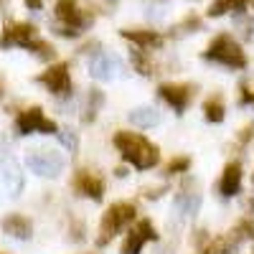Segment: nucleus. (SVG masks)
<instances>
[{"label":"nucleus","instance_id":"f257e3e1","mask_svg":"<svg viewBox=\"0 0 254 254\" xmlns=\"http://www.w3.org/2000/svg\"><path fill=\"white\" fill-rule=\"evenodd\" d=\"M115 145H117V150L122 153V160L130 163V165H135L137 171H150V168H155L158 160H160L158 147L147 140V137L137 135V132H125V130H120V132L115 135Z\"/></svg>","mask_w":254,"mask_h":254},{"label":"nucleus","instance_id":"f03ea898","mask_svg":"<svg viewBox=\"0 0 254 254\" xmlns=\"http://www.w3.org/2000/svg\"><path fill=\"white\" fill-rule=\"evenodd\" d=\"M135 216H137L135 203H112L107 211H104V216H102V226H99L97 244H99V247H107L117 231H122L130 221H135Z\"/></svg>","mask_w":254,"mask_h":254},{"label":"nucleus","instance_id":"7ed1b4c3","mask_svg":"<svg viewBox=\"0 0 254 254\" xmlns=\"http://www.w3.org/2000/svg\"><path fill=\"white\" fill-rule=\"evenodd\" d=\"M203 56L208 61L224 64V66H229V69H244L247 66V56H244L242 46L226 33H221V36H216L214 41H211Z\"/></svg>","mask_w":254,"mask_h":254},{"label":"nucleus","instance_id":"20e7f679","mask_svg":"<svg viewBox=\"0 0 254 254\" xmlns=\"http://www.w3.org/2000/svg\"><path fill=\"white\" fill-rule=\"evenodd\" d=\"M26 165L41 178H56L64 171V158L54 150H46V147H38V150H28L26 155Z\"/></svg>","mask_w":254,"mask_h":254},{"label":"nucleus","instance_id":"39448f33","mask_svg":"<svg viewBox=\"0 0 254 254\" xmlns=\"http://www.w3.org/2000/svg\"><path fill=\"white\" fill-rule=\"evenodd\" d=\"M56 18L64 23V26L59 28V33L66 36V38L79 36V31L89 23V18L81 15L76 0H59V3H56Z\"/></svg>","mask_w":254,"mask_h":254},{"label":"nucleus","instance_id":"423d86ee","mask_svg":"<svg viewBox=\"0 0 254 254\" xmlns=\"http://www.w3.org/2000/svg\"><path fill=\"white\" fill-rule=\"evenodd\" d=\"M15 127H18V135H31V132H44V135H54L59 132V127L54 120L44 117L41 107H31L26 112H20L18 120H15Z\"/></svg>","mask_w":254,"mask_h":254},{"label":"nucleus","instance_id":"0eeeda50","mask_svg":"<svg viewBox=\"0 0 254 254\" xmlns=\"http://www.w3.org/2000/svg\"><path fill=\"white\" fill-rule=\"evenodd\" d=\"M38 81L56 97H69L71 94V76H69L66 64H54L51 69H46L38 76Z\"/></svg>","mask_w":254,"mask_h":254},{"label":"nucleus","instance_id":"6e6552de","mask_svg":"<svg viewBox=\"0 0 254 254\" xmlns=\"http://www.w3.org/2000/svg\"><path fill=\"white\" fill-rule=\"evenodd\" d=\"M36 28L31 23H8L3 36H0V49H10V46H23L31 49V44L36 41Z\"/></svg>","mask_w":254,"mask_h":254},{"label":"nucleus","instance_id":"1a4fd4ad","mask_svg":"<svg viewBox=\"0 0 254 254\" xmlns=\"http://www.w3.org/2000/svg\"><path fill=\"white\" fill-rule=\"evenodd\" d=\"M158 94H160V97H163V99H165V102L181 115V112L188 107L190 94H193V92H190L188 84H163V87L158 89Z\"/></svg>","mask_w":254,"mask_h":254},{"label":"nucleus","instance_id":"9d476101","mask_svg":"<svg viewBox=\"0 0 254 254\" xmlns=\"http://www.w3.org/2000/svg\"><path fill=\"white\" fill-rule=\"evenodd\" d=\"M74 188L79 190L81 196H87V198H92V201H102V196H104V183H102V178H97V176L89 173V171H79V173H76Z\"/></svg>","mask_w":254,"mask_h":254},{"label":"nucleus","instance_id":"9b49d317","mask_svg":"<svg viewBox=\"0 0 254 254\" xmlns=\"http://www.w3.org/2000/svg\"><path fill=\"white\" fill-rule=\"evenodd\" d=\"M242 190V165L239 163H229L224 168V176L219 181V193L224 198H231Z\"/></svg>","mask_w":254,"mask_h":254},{"label":"nucleus","instance_id":"f8f14e48","mask_svg":"<svg viewBox=\"0 0 254 254\" xmlns=\"http://www.w3.org/2000/svg\"><path fill=\"white\" fill-rule=\"evenodd\" d=\"M117 66H120V61H117L115 56L99 54V56H94L92 64H89V74H92L94 79H99V81H110V79H115Z\"/></svg>","mask_w":254,"mask_h":254},{"label":"nucleus","instance_id":"ddd939ff","mask_svg":"<svg viewBox=\"0 0 254 254\" xmlns=\"http://www.w3.org/2000/svg\"><path fill=\"white\" fill-rule=\"evenodd\" d=\"M3 231L5 234H10V237H15V239H31V234H33V224L26 219V216H20V214H10V216H5L3 219Z\"/></svg>","mask_w":254,"mask_h":254},{"label":"nucleus","instance_id":"4468645a","mask_svg":"<svg viewBox=\"0 0 254 254\" xmlns=\"http://www.w3.org/2000/svg\"><path fill=\"white\" fill-rule=\"evenodd\" d=\"M201 206V193L196 188H190V183H186L178 193H176V208L181 211L183 216H190V214H196Z\"/></svg>","mask_w":254,"mask_h":254},{"label":"nucleus","instance_id":"2eb2a0df","mask_svg":"<svg viewBox=\"0 0 254 254\" xmlns=\"http://www.w3.org/2000/svg\"><path fill=\"white\" fill-rule=\"evenodd\" d=\"M122 38L132 41V44L140 46V49H160L163 46V36L155 33V31H130V28H125Z\"/></svg>","mask_w":254,"mask_h":254},{"label":"nucleus","instance_id":"dca6fc26","mask_svg":"<svg viewBox=\"0 0 254 254\" xmlns=\"http://www.w3.org/2000/svg\"><path fill=\"white\" fill-rule=\"evenodd\" d=\"M3 181H5V188L10 190V196H18L23 190V173L15 160H3Z\"/></svg>","mask_w":254,"mask_h":254},{"label":"nucleus","instance_id":"f3484780","mask_svg":"<svg viewBox=\"0 0 254 254\" xmlns=\"http://www.w3.org/2000/svg\"><path fill=\"white\" fill-rule=\"evenodd\" d=\"M239 247L237 237H216L203 247V254H234Z\"/></svg>","mask_w":254,"mask_h":254},{"label":"nucleus","instance_id":"a211bd4d","mask_svg":"<svg viewBox=\"0 0 254 254\" xmlns=\"http://www.w3.org/2000/svg\"><path fill=\"white\" fill-rule=\"evenodd\" d=\"M127 117H130V122L137 125V127H153V125L160 122V115H158V110H153V107H137V110H132Z\"/></svg>","mask_w":254,"mask_h":254},{"label":"nucleus","instance_id":"6ab92c4d","mask_svg":"<svg viewBox=\"0 0 254 254\" xmlns=\"http://www.w3.org/2000/svg\"><path fill=\"white\" fill-rule=\"evenodd\" d=\"M203 115H206V120L208 122H224V117H226V110H224V99L221 97H208L206 102H203Z\"/></svg>","mask_w":254,"mask_h":254},{"label":"nucleus","instance_id":"aec40b11","mask_svg":"<svg viewBox=\"0 0 254 254\" xmlns=\"http://www.w3.org/2000/svg\"><path fill=\"white\" fill-rule=\"evenodd\" d=\"M147 242V237L142 234V231L140 229H132L130 231V234H127V239L122 242V254H140L142 252V244Z\"/></svg>","mask_w":254,"mask_h":254},{"label":"nucleus","instance_id":"412c9836","mask_svg":"<svg viewBox=\"0 0 254 254\" xmlns=\"http://www.w3.org/2000/svg\"><path fill=\"white\" fill-rule=\"evenodd\" d=\"M132 64H135V71H140L142 76H150L153 74V64L150 59L145 56V49H132Z\"/></svg>","mask_w":254,"mask_h":254},{"label":"nucleus","instance_id":"4be33fe9","mask_svg":"<svg viewBox=\"0 0 254 254\" xmlns=\"http://www.w3.org/2000/svg\"><path fill=\"white\" fill-rule=\"evenodd\" d=\"M28 51H33V54H36L38 59H44V61H51V59L56 56L54 46H51V44H46V41H41V38H36V41H33Z\"/></svg>","mask_w":254,"mask_h":254},{"label":"nucleus","instance_id":"5701e85b","mask_svg":"<svg viewBox=\"0 0 254 254\" xmlns=\"http://www.w3.org/2000/svg\"><path fill=\"white\" fill-rule=\"evenodd\" d=\"M104 102V94L99 89H92L89 94V107H87V115H84V122H92L97 117V110H99V104Z\"/></svg>","mask_w":254,"mask_h":254},{"label":"nucleus","instance_id":"b1692460","mask_svg":"<svg viewBox=\"0 0 254 254\" xmlns=\"http://www.w3.org/2000/svg\"><path fill=\"white\" fill-rule=\"evenodd\" d=\"M229 10H234V0H214L211 8H208V15L211 18H219V15H224Z\"/></svg>","mask_w":254,"mask_h":254},{"label":"nucleus","instance_id":"393cba45","mask_svg":"<svg viewBox=\"0 0 254 254\" xmlns=\"http://www.w3.org/2000/svg\"><path fill=\"white\" fill-rule=\"evenodd\" d=\"M56 135H59V140H61L64 145H66L71 153H76V147H79V137H76V132H74V130H61V132H56Z\"/></svg>","mask_w":254,"mask_h":254},{"label":"nucleus","instance_id":"a878e982","mask_svg":"<svg viewBox=\"0 0 254 254\" xmlns=\"http://www.w3.org/2000/svg\"><path fill=\"white\" fill-rule=\"evenodd\" d=\"M188 168H190V158H186V155L183 158H173L171 165H168V173H173V176L176 173H186Z\"/></svg>","mask_w":254,"mask_h":254},{"label":"nucleus","instance_id":"bb28decb","mask_svg":"<svg viewBox=\"0 0 254 254\" xmlns=\"http://www.w3.org/2000/svg\"><path fill=\"white\" fill-rule=\"evenodd\" d=\"M237 234H242V237H249V239H254V221H249V219L239 221V224H237Z\"/></svg>","mask_w":254,"mask_h":254},{"label":"nucleus","instance_id":"cd10ccee","mask_svg":"<svg viewBox=\"0 0 254 254\" xmlns=\"http://www.w3.org/2000/svg\"><path fill=\"white\" fill-rule=\"evenodd\" d=\"M137 229H140L142 234L147 237V242H155V239H158V234H155V229H153V224L147 221V219H142V221L137 224Z\"/></svg>","mask_w":254,"mask_h":254},{"label":"nucleus","instance_id":"c85d7f7f","mask_svg":"<svg viewBox=\"0 0 254 254\" xmlns=\"http://www.w3.org/2000/svg\"><path fill=\"white\" fill-rule=\"evenodd\" d=\"M252 135H254V125H249V127H244V132H242V137H239V142L244 145V142H249L252 140Z\"/></svg>","mask_w":254,"mask_h":254},{"label":"nucleus","instance_id":"c756f323","mask_svg":"<svg viewBox=\"0 0 254 254\" xmlns=\"http://www.w3.org/2000/svg\"><path fill=\"white\" fill-rule=\"evenodd\" d=\"M242 102L244 104H254V92H249L247 87H242Z\"/></svg>","mask_w":254,"mask_h":254},{"label":"nucleus","instance_id":"7c9ffc66","mask_svg":"<svg viewBox=\"0 0 254 254\" xmlns=\"http://www.w3.org/2000/svg\"><path fill=\"white\" fill-rule=\"evenodd\" d=\"M244 10H247V0H234V13L242 15Z\"/></svg>","mask_w":254,"mask_h":254},{"label":"nucleus","instance_id":"2f4dec72","mask_svg":"<svg viewBox=\"0 0 254 254\" xmlns=\"http://www.w3.org/2000/svg\"><path fill=\"white\" fill-rule=\"evenodd\" d=\"M26 5H28L31 10H41V0H26Z\"/></svg>","mask_w":254,"mask_h":254},{"label":"nucleus","instance_id":"473e14b6","mask_svg":"<svg viewBox=\"0 0 254 254\" xmlns=\"http://www.w3.org/2000/svg\"><path fill=\"white\" fill-rule=\"evenodd\" d=\"M249 211H254V198H252V201H249Z\"/></svg>","mask_w":254,"mask_h":254},{"label":"nucleus","instance_id":"72a5a7b5","mask_svg":"<svg viewBox=\"0 0 254 254\" xmlns=\"http://www.w3.org/2000/svg\"><path fill=\"white\" fill-rule=\"evenodd\" d=\"M3 3H5V0H0V5H3Z\"/></svg>","mask_w":254,"mask_h":254},{"label":"nucleus","instance_id":"f704fd0d","mask_svg":"<svg viewBox=\"0 0 254 254\" xmlns=\"http://www.w3.org/2000/svg\"><path fill=\"white\" fill-rule=\"evenodd\" d=\"M107 3H115V0H107Z\"/></svg>","mask_w":254,"mask_h":254},{"label":"nucleus","instance_id":"c9c22d12","mask_svg":"<svg viewBox=\"0 0 254 254\" xmlns=\"http://www.w3.org/2000/svg\"><path fill=\"white\" fill-rule=\"evenodd\" d=\"M252 5H254V0H252Z\"/></svg>","mask_w":254,"mask_h":254}]
</instances>
